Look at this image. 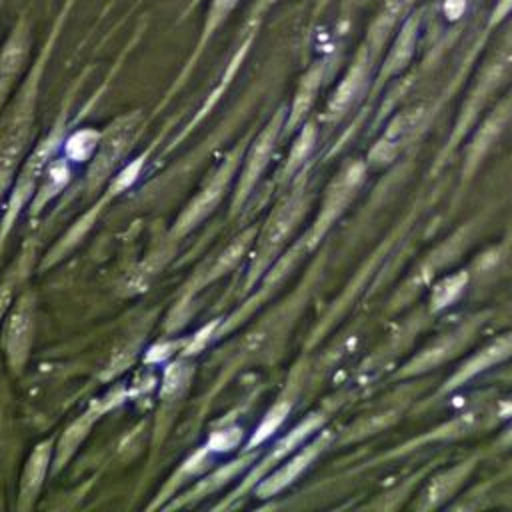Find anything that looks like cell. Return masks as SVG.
<instances>
[{
	"instance_id": "obj_19",
	"label": "cell",
	"mask_w": 512,
	"mask_h": 512,
	"mask_svg": "<svg viewBox=\"0 0 512 512\" xmlns=\"http://www.w3.org/2000/svg\"><path fill=\"white\" fill-rule=\"evenodd\" d=\"M466 470H468V466H464V464H460V466H456V468H452L450 472H446V474H442V476H438L428 488H426V492H424V504H422V508H428V506H434V504H438L442 498H446L458 484H460V480L464 478V474H466Z\"/></svg>"
},
{
	"instance_id": "obj_4",
	"label": "cell",
	"mask_w": 512,
	"mask_h": 512,
	"mask_svg": "<svg viewBox=\"0 0 512 512\" xmlns=\"http://www.w3.org/2000/svg\"><path fill=\"white\" fill-rule=\"evenodd\" d=\"M32 334H34V300L32 296L24 294L12 306L2 330V348L14 372H20V368L28 360Z\"/></svg>"
},
{
	"instance_id": "obj_20",
	"label": "cell",
	"mask_w": 512,
	"mask_h": 512,
	"mask_svg": "<svg viewBox=\"0 0 512 512\" xmlns=\"http://www.w3.org/2000/svg\"><path fill=\"white\" fill-rule=\"evenodd\" d=\"M288 412H290V404H288V402H278V404H274V406L268 410V414L264 416V420L258 424V428L252 432V436H250V440H248V448H256L258 444H262L264 440H268V438L278 430V426L286 420Z\"/></svg>"
},
{
	"instance_id": "obj_3",
	"label": "cell",
	"mask_w": 512,
	"mask_h": 512,
	"mask_svg": "<svg viewBox=\"0 0 512 512\" xmlns=\"http://www.w3.org/2000/svg\"><path fill=\"white\" fill-rule=\"evenodd\" d=\"M134 132H136V116H126L122 120H116L102 134L88 170V184L92 188H98L112 174L120 158L130 148Z\"/></svg>"
},
{
	"instance_id": "obj_9",
	"label": "cell",
	"mask_w": 512,
	"mask_h": 512,
	"mask_svg": "<svg viewBox=\"0 0 512 512\" xmlns=\"http://www.w3.org/2000/svg\"><path fill=\"white\" fill-rule=\"evenodd\" d=\"M322 442H314L312 446H306L302 452H298L296 456H292L288 462H284L280 468H276L272 474H268L266 478H262L258 482V486L254 488L256 496L260 498H268L274 496L276 492L284 490L288 484H292L302 472L304 468L314 460V456L318 454Z\"/></svg>"
},
{
	"instance_id": "obj_6",
	"label": "cell",
	"mask_w": 512,
	"mask_h": 512,
	"mask_svg": "<svg viewBox=\"0 0 512 512\" xmlns=\"http://www.w3.org/2000/svg\"><path fill=\"white\" fill-rule=\"evenodd\" d=\"M362 174H364L362 164H352L332 182V186H330V190L326 194L322 212H320V216H318V220L314 224L312 238H318L332 224V220L342 212V208L348 204L350 196L354 194L358 182L362 180Z\"/></svg>"
},
{
	"instance_id": "obj_25",
	"label": "cell",
	"mask_w": 512,
	"mask_h": 512,
	"mask_svg": "<svg viewBox=\"0 0 512 512\" xmlns=\"http://www.w3.org/2000/svg\"><path fill=\"white\" fill-rule=\"evenodd\" d=\"M240 0H212L208 14H206V26L202 34V42H206L218 28L220 24L230 16V12L238 6Z\"/></svg>"
},
{
	"instance_id": "obj_23",
	"label": "cell",
	"mask_w": 512,
	"mask_h": 512,
	"mask_svg": "<svg viewBox=\"0 0 512 512\" xmlns=\"http://www.w3.org/2000/svg\"><path fill=\"white\" fill-rule=\"evenodd\" d=\"M466 284V272H456L454 276L442 280L434 292H432V304L434 308H444L446 304H450L464 288Z\"/></svg>"
},
{
	"instance_id": "obj_2",
	"label": "cell",
	"mask_w": 512,
	"mask_h": 512,
	"mask_svg": "<svg viewBox=\"0 0 512 512\" xmlns=\"http://www.w3.org/2000/svg\"><path fill=\"white\" fill-rule=\"evenodd\" d=\"M240 154H242V148L234 150L220 164V168L210 176V180L202 186V190L194 196V200L186 206V210L176 220V226H174L176 234L190 232L194 226H198L216 208V204L222 200V196H224V192H226V188H228V184L232 180V174H234L236 166L242 160Z\"/></svg>"
},
{
	"instance_id": "obj_18",
	"label": "cell",
	"mask_w": 512,
	"mask_h": 512,
	"mask_svg": "<svg viewBox=\"0 0 512 512\" xmlns=\"http://www.w3.org/2000/svg\"><path fill=\"white\" fill-rule=\"evenodd\" d=\"M250 460H252V456H242V458H238V460H234V462H230V464L220 466L216 472H212L210 476H206L204 480H200V484H198L194 490L188 492V498H190V500H192V498H200V496L210 494V492H214L216 488L224 486V484H226L228 480H232L238 472H242L244 466L250 464Z\"/></svg>"
},
{
	"instance_id": "obj_10",
	"label": "cell",
	"mask_w": 512,
	"mask_h": 512,
	"mask_svg": "<svg viewBox=\"0 0 512 512\" xmlns=\"http://www.w3.org/2000/svg\"><path fill=\"white\" fill-rule=\"evenodd\" d=\"M70 180V160L66 156H60V158H52L40 180H38V186H36V192L32 196V204H30V212L32 214H38Z\"/></svg>"
},
{
	"instance_id": "obj_11",
	"label": "cell",
	"mask_w": 512,
	"mask_h": 512,
	"mask_svg": "<svg viewBox=\"0 0 512 512\" xmlns=\"http://www.w3.org/2000/svg\"><path fill=\"white\" fill-rule=\"evenodd\" d=\"M510 354H512V334H506V336H502V338L490 342L488 346H484L476 356H472V358L452 376V380L448 382L446 388H454V386L462 384L464 380H468V378H472L474 374H478V372L490 368L492 364L504 360V358L510 356Z\"/></svg>"
},
{
	"instance_id": "obj_1",
	"label": "cell",
	"mask_w": 512,
	"mask_h": 512,
	"mask_svg": "<svg viewBox=\"0 0 512 512\" xmlns=\"http://www.w3.org/2000/svg\"><path fill=\"white\" fill-rule=\"evenodd\" d=\"M304 212V200L302 196L294 194L288 198L284 204H280L264 224L260 238L256 242V250L252 256V266H250V276L246 280V286H252L258 276L268 268V264L276 258V252L282 248L290 232L294 230L296 222L300 220Z\"/></svg>"
},
{
	"instance_id": "obj_14",
	"label": "cell",
	"mask_w": 512,
	"mask_h": 512,
	"mask_svg": "<svg viewBox=\"0 0 512 512\" xmlns=\"http://www.w3.org/2000/svg\"><path fill=\"white\" fill-rule=\"evenodd\" d=\"M252 240H254V230L242 232L232 244H228V246L216 256L214 264L206 270V274H204V278H202V282H200L198 286L208 284V282H212L214 278H220L222 274H226L228 270H232V268L244 258V254H246V250H248V246H250Z\"/></svg>"
},
{
	"instance_id": "obj_21",
	"label": "cell",
	"mask_w": 512,
	"mask_h": 512,
	"mask_svg": "<svg viewBox=\"0 0 512 512\" xmlns=\"http://www.w3.org/2000/svg\"><path fill=\"white\" fill-rule=\"evenodd\" d=\"M318 82H320V72H318V70L310 72V74L304 78V82H302V86H300V90H298V94H296L294 106H292V110H290L288 122H286V126H288V128H292L294 124H298V122L302 120V116L306 114V110H308L310 102L314 100V94H316Z\"/></svg>"
},
{
	"instance_id": "obj_5",
	"label": "cell",
	"mask_w": 512,
	"mask_h": 512,
	"mask_svg": "<svg viewBox=\"0 0 512 512\" xmlns=\"http://www.w3.org/2000/svg\"><path fill=\"white\" fill-rule=\"evenodd\" d=\"M280 128H282V114L278 112L270 120V124L256 136V140L250 144V150L244 156V166L240 170L238 184L234 190V208H240L244 204V200L248 198V194L252 192L256 182L260 180V176L274 152Z\"/></svg>"
},
{
	"instance_id": "obj_17",
	"label": "cell",
	"mask_w": 512,
	"mask_h": 512,
	"mask_svg": "<svg viewBox=\"0 0 512 512\" xmlns=\"http://www.w3.org/2000/svg\"><path fill=\"white\" fill-rule=\"evenodd\" d=\"M364 72H366L364 64L356 62V66L348 72V76L342 80V84L338 86V90L332 96V100L328 104L330 114H334V116L342 114L350 106V102L356 98V94L364 82Z\"/></svg>"
},
{
	"instance_id": "obj_13",
	"label": "cell",
	"mask_w": 512,
	"mask_h": 512,
	"mask_svg": "<svg viewBox=\"0 0 512 512\" xmlns=\"http://www.w3.org/2000/svg\"><path fill=\"white\" fill-rule=\"evenodd\" d=\"M418 112H406L402 116H398L386 130V134L380 138V142L374 146L370 158L374 162H390L396 152L400 150V146L406 142V138L410 136V132L416 128L418 122Z\"/></svg>"
},
{
	"instance_id": "obj_27",
	"label": "cell",
	"mask_w": 512,
	"mask_h": 512,
	"mask_svg": "<svg viewBox=\"0 0 512 512\" xmlns=\"http://www.w3.org/2000/svg\"><path fill=\"white\" fill-rule=\"evenodd\" d=\"M242 438V432L238 428H228V430H220L216 434L210 436L206 448L210 452H226L230 448H234Z\"/></svg>"
},
{
	"instance_id": "obj_7",
	"label": "cell",
	"mask_w": 512,
	"mask_h": 512,
	"mask_svg": "<svg viewBox=\"0 0 512 512\" xmlns=\"http://www.w3.org/2000/svg\"><path fill=\"white\" fill-rule=\"evenodd\" d=\"M52 446H54V440L48 438V440L36 444L32 454L28 456V462H26V466L22 470V478H20V492H18V508L20 510L22 508L26 510L36 502L42 482L46 478L48 466H50Z\"/></svg>"
},
{
	"instance_id": "obj_30",
	"label": "cell",
	"mask_w": 512,
	"mask_h": 512,
	"mask_svg": "<svg viewBox=\"0 0 512 512\" xmlns=\"http://www.w3.org/2000/svg\"><path fill=\"white\" fill-rule=\"evenodd\" d=\"M196 2H198V0H194V2H192V4H196Z\"/></svg>"
},
{
	"instance_id": "obj_24",
	"label": "cell",
	"mask_w": 512,
	"mask_h": 512,
	"mask_svg": "<svg viewBox=\"0 0 512 512\" xmlns=\"http://www.w3.org/2000/svg\"><path fill=\"white\" fill-rule=\"evenodd\" d=\"M190 374H192V366H190L188 362L180 360V362L170 364V366H168V370H166V374H164V382H162V396H164V398H166V396L170 398V396L178 394V392L186 386V382H188Z\"/></svg>"
},
{
	"instance_id": "obj_29",
	"label": "cell",
	"mask_w": 512,
	"mask_h": 512,
	"mask_svg": "<svg viewBox=\"0 0 512 512\" xmlns=\"http://www.w3.org/2000/svg\"><path fill=\"white\" fill-rule=\"evenodd\" d=\"M510 8H512V0H498V6H496V12H494V18H502V16H506Z\"/></svg>"
},
{
	"instance_id": "obj_16",
	"label": "cell",
	"mask_w": 512,
	"mask_h": 512,
	"mask_svg": "<svg viewBox=\"0 0 512 512\" xmlns=\"http://www.w3.org/2000/svg\"><path fill=\"white\" fill-rule=\"evenodd\" d=\"M102 134L92 128H80L74 130L66 140H62L64 156L70 162H86L98 148Z\"/></svg>"
},
{
	"instance_id": "obj_8",
	"label": "cell",
	"mask_w": 512,
	"mask_h": 512,
	"mask_svg": "<svg viewBox=\"0 0 512 512\" xmlns=\"http://www.w3.org/2000/svg\"><path fill=\"white\" fill-rule=\"evenodd\" d=\"M322 424V418L320 416H308L306 420H302L294 430H290L276 446H274V450L260 462V466H256L254 470H252V474L246 478V482L236 490V494H240V492H244V490H248L252 484H256L258 480H262V474L264 472H268L274 464H278L282 458H286L294 448H298L318 426Z\"/></svg>"
},
{
	"instance_id": "obj_28",
	"label": "cell",
	"mask_w": 512,
	"mask_h": 512,
	"mask_svg": "<svg viewBox=\"0 0 512 512\" xmlns=\"http://www.w3.org/2000/svg\"><path fill=\"white\" fill-rule=\"evenodd\" d=\"M142 164H144V156H140L138 160H134V162H130L128 166H124V168H122V172L114 178V182H112V186H110V192H112V194H116V192H120V190L128 188V186L138 178Z\"/></svg>"
},
{
	"instance_id": "obj_12",
	"label": "cell",
	"mask_w": 512,
	"mask_h": 512,
	"mask_svg": "<svg viewBox=\"0 0 512 512\" xmlns=\"http://www.w3.org/2000/svg\"><path fill=\"white\" fill-rule=\"evenodd\" d=\"M26 50H28V34L26 28L20 24L10 40L6 42L2 54H0V104L6 96V90L10 88L12 80L18 76L22 62L26 58Z\"/></svg>"
},
{
	"instance_id": "obj_15",
	"label": "cell",
	"mask_w": 512,
	"mask_h": 512,
	"mask_svg": "<svg viewBox=\"0 0 512 512\" xmlns=\"http://www.w3.org/2000/svg\"><path fill=\"white\" fill-rule=\"evenodd\" d=\"M96 418H98V410H90L64 430V434L56 446V464H54L56 468H62L68 462V458L76 452L80 442L86 438V434L92 428Z\"/></svg>"
},
{
	"instance_id": "obj_22",
	"label": "cell",
	"mask_w": 512,
	"mask_h": 512,
	"mask_svg": "<svg viewBox=\"0 0 512 512\" xmlns=\"http://www.w3.org/2000/svg\"><path fill=\"white\" fill-rule=\"evenodd\" d=\"M414 22H408V26L402 30V36L398 38V42L394 44L388 60H386V66L382 70V76H388V74H394L396 70H400L410 54H412V46H414Z\"/></svg>"
},
{
	"instance_id": "obj_26",
	"label": "cell",
	"mask_w": 512,
	"mask_h": 512,
	"mask_svg": "<svg viewBox=\"0 0 512 512\" xmlns=\"http://www.w3.org/2000/svg\"><path fill=\"white\" fill-rule=\"evenodd\" d=\"M312 146H314V126H312V124H306L304 130L300 132L298 140L294 142L292 150H290V156H288V162H286L284 172H286V174L294 172V170L306 160V156L310 154Z\"/></svg>"
}]
</instances>
